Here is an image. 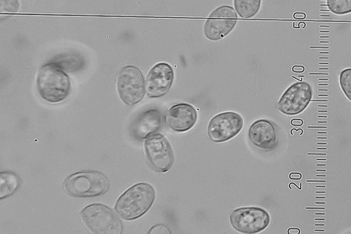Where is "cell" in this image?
<instances>
[{
  "label": "cell",
  "mask_w": 351,
  "mask_h": 234,
  "mask_svg": "<svg viewBox=\"0 0 351 234\" xmlns=\"http://www.w3.org/2000/svg\"><path fill=\"white\" fill-rule=\"evenodd\" d=\"M20 3L19 0H1V13H16L19 10Z\"/></svg>",
  "instance_id": "d6986e66"
},
{
  "label": "cell",
  "mask_w": 351,
  "mask_h": 234,
  "mask_svg": "<svg viewBox=\"0 0 351 234\" xmlns=\"http://www.w3.org/2000/svg\"><path fill=\"white\" fill-rule=\"evenodd\" d=\"M237 22V11L228 5L213 10L204 25V35L211 41H219L234 30Z\"/></svg>",
  "instance_id": "ba28073f"
},
{
  "label": "cell",
  "mask_w": 351,
  "mask_h": 234,
  "mask_svg": "<svg viewBox=\"0 0 351 234\" xmlns=\"http://www.w3.org/2000/svg\"><path fill=\"white\" fill-rule=\"evenodd\" d=\"M117 91L119 98L128 106H132L143 100L145 82L143 73L137 67L127 66L119 71Z\"/></svg>",
  "instance_id": "5b68a950"
},
{
  "label": "cell",
  "mask_w": 351,
  "mask_h": 234,
  "mask_svg": "<svg viewBox=\"0 0 351 234\" xmlns=\"http://www.w3.org/2000/svg\"><path fill=\"white\" fill-rule=\"evenodd\" d=\"M231 226L242 233H258L264 231L270 224V215L267 211L258 207H247L236 209L230 215Z\"/></svg>",
  "instance_id": "52a82bcc"
},
{
  "label": "cell",
  "mask_w": 351,
  "mask_h": 234,
  "mask_svg": "<svg viewBox=\"0 0 351 234\" xmlns=\"http://www.w3.org/2000/svg\"><path fill=\"white\" fill-rule=\"evenodd\" d=\"M197 114L194 106L181 104L169 108L165 122L176 132H186L193 128L197 122Z\"/></svg>",
  "instance_id": "5bb4252c"
},
{
  "label": "cell",
  "mask_w": 351,
  "mask_h": 234,
  "mask_svg": "<svg viewBox=\"0 0 351 234\" xmlns=\"http://www.w3.org/2000/svg\"><path fill=\"white\" fill-rule=\"evenodd\" d=\"M36 85L39 95L50 104L64 101L71 91L69 77L56 62H49L40 68Z\"/></svg>",
  "instance_id": "6da1fadb"
},
{
  "label": "cell",
  "mask_w": 351,
  "mask_h": 234,
  "mask_svg": "<svg viewBox=\"0 0 351 234\" xmlns=\"http://www.w3.org/2000/svg\"><path fill=\"white\" fill-rule=\"evenodd\" d=\"M305 16H306L304 13H296L293 15V18L296 19H304Z\"/></svg>",
  "instance_id": "cb8c5ba5"
},
{
  "label": "cell",
  "mask_w": 351,
  "mask_h": 234,
  "mask_svg": "<svg viewBox=\"0 0 351 234\" xmlns=\"http://www.w3.org/2000/svg\"><path fill=\"white\" fill-rule=\"evenodd\" d=\"M109 180L95 171L73 174L65 180L64 189L75 198H93L104 195L109 189Z\"/></svg>",
  "instance_id": "3957f363"
},
{
  "label": "cell",
  "mask_w": 351,
  "mask_h": 234,
  "mask_svg": "<svg viewBox=\"0 0 351 234\" xmlns=\"http://www.w3.org/2000/svg\"><path fill=\"white\" fill-rule=\"evenodd\" d=\"M156 198L154 188L140 183L124 192L116 203L115 210L124 220H134L145 215L152 207Z\"/></svg>",
  "instance_id": "7a4b0ae2"
},
{
  "label": "cell",
  "mask_w": 351,
  "mask_h": 234,
  "mask_svg": "<svg viewBox=\"0 0 351 234\" xmlns=\"http://www.w3.org/2000/svg\"><path fill=\"white\" fill-rule=\"evenodd\" d=\"M262 0H234L237 13L241 19L254 18L261 8Z\"/></svg>",
  "instance_id": "9a60e30c"
},
{
  "label": "cell",
  "mask_w": 351,
  "mask_h": 234,
  "mask_svg": "<svg viewBox=\"0 0 351 234\" xmlns=\"http://www.w3.org/2000/svg\"><path fill=\"white\" fill-rule=\"evenodd\" d=\"M302 178V175L301 174H294V173H292L290 175V178L292 179V180H299V179H301Z\"/></svg>",
  "instance_id": "7402d4cb"
},
{
  "label": "cell",
  "mask_w": 351,
  "mask_h": 234,
  "mask_svg": "<svg viewBox=\"0 0 351 234\" xmlns=\"http://www.w3.org/2000/svg\"><path fill=\"white\" fill-rule=\"evenodd\" d=\"M19 186V179L12 172H3L0 174V199L13 195Z\"/></svg>",
  "instance_id": "2e32d148"
},
{
  "label": "cell",
  "mask_w": 351,
  "mask_h": 234,
  "mask_svg": "<svg viewBox=\"0 0 351 234\" xmlns=\"http://www.w3.org/2000/svg\"><path fill=\"white\" fill-rule=\"evenodd\" d=\"M82 222L90 232L99 234H119L123 224L118 215L104 204L88 205L81 214Z\"/></svg>",
  "instance_id": "277c9868"
},
{
  "label": "cell",
  "mask_w": 351,
  "mask_h": 234,
  "mask_svg": "<svg viewBox=\"0 0 351 234\" xmlns=\"http://www.w3.org/2000/svg\"><path fill=\"white\" fill-rule=\"evenodd\" d=\"M145 154L149 167L158 173H167L174 163L171 144L160 134H152L145 141Z\"/></svg>",
  "instance_id": "8992f818"
},
{
  "label": "cell",
  "mask_w": 351,
  "mask_h": 234,
  "mask_svg": "<svg viewBox=\"0 0 351 234\" xmlns=\"http://www.w3.org/2000/svg\"><path fill=\"white\" fill-rule=\"evenodd\" d=\"M148 233H171L168 228L164 225H156L149 230Z\"/></svg>",
  "instance_id": "ffe728a7"
},
{
  "label": "cell",
  "mask_w": 351,
  "mask_h": 234,
  "mask_svg": "<svg viewBox=\"0 0 351 234\" xmlns=\"http://www.w3.org/2000/svg\"><path fill=\"white\" fill-rule=\"evenodd\" d=\"M251 143L258 150L270 152L278 146V134L275 124L268 119H258L253 123L248 131Z\"/></svg>",
  "instance_id": "7c38bea8"
},
{
  "label": "cell",
  "mask_w": 351,
  "mask_h": 234,
  "mask_svg": "<svg viewBox=\"0 0 351 234\" xmlns=\"http://www.w3.org/2000/svg\"><path fill=\"white\" fill-rule=\"evenodd\" d=\"M327 5L334 14L343 15L351 13V0H327Z\"/></svg>",
  "instance_id": "e0dca14e"
},
{
  "label": "cell",
  "mask_w": 351,
  "mask_h": 234,
  "mask_svg": "<svg viewBox=\"0 0 351 234\" xmlns=\"http://www.w3.org/2000/svg\"><path fill=\"white\" fill-rule=\"evenodd\" d=\"M162 123L161 111L151 108L138 114L130 125L129 130L134 139L143 141L156 134L161 129Z\"/></svg>",
  "instance_id": "4fadbf2b"
},
{
  "label": "cell",
  "mask_w": 351,
  "mask_h": 234,
  "mask_svg": "<svg viewBox=\"0 0 351 234\" xmlns=\"http://www.w3.org/2000/svg\"><path fill=\"white\" fill-rule=\"evenodd\" d=\"M291 124L293 125V126H302L303 121L302 119H292Z\"/></svg>",
  "instance_id": "44dd1931"
},
{
  "label": "cell",
  "mask_w": 351,
  "mask_h": 234,
  "mask_svg": "<svg viewBox=\"0 0 351 234\" xmlns=\"http://www.w3.org/2000/svg\"><path fill=\"white\" fill-rule=\"evenodd\" d=\"M313 95V90L308 83H294L280 97L277 107L285 115H298L308 106Z\"/></svg>",
  "instance_id": "9c48e42d"
},
{
  "label": "cell",
  "mask_w": 351,
  "mask_h": 234,
  "mask_svg": "<svg viewBox=\"0 0 351 234\" xmlns=\"http://www.w3.org/2000/svg\"><path fill=\"white\" fill-rule=\"evenodd\" d=\"M339 84L343 93L351 102V68H347L341 71L339 75Z\"/></svg>",
  "instance_id": "ac0fdd59"
},
{
  "label": "cell",
  "mask_w": 351,
  "mask_h": 234,
  "mask_svg": "<svg viewBox=\"0 0 351 234\" xmlns=\"http://www.w3.org/2000/svg\"><path fill=\"white\" fill-rule=\"evenodd\" d=\"M243 127V119L239 113L225 112L214 117L208 126L209 139L217 143L228 141L239 134Z\"/></svg>",
  "instance_id": "30bf717a"
},
{
  "label": "cell",
  "mask_w": 351,
  "mask_h": 234,
  "mask_svg": "<svg viewBox=\"0 0 351 234\" xmlns=\"http://www.w3.org/2000/svg\"><path fill=\"white\" fill-rule=\"evenodd\" d=\"M174 79L173 68L167 62H160L152 68L145 81L146 93L149 98H160L171 88Z\"/></svg>",
  "instance_id": "8fae6325"
},
{
  "label": "cell",
  "mask_w": 351,
  "mask_h": 234,
  "mask_svg": "<svg viewBox=\"0 0 351 234\" xmlns=\"http://www.w3.org/2000/svg\"><path fill=\"white\" fill-rule=\"evenodd\" d=\"M304 68L302 66H295L293 67V71L297 72V73H302L304 72Z\"/></svg>",
  "instance_id": "603a6c76"
}]
</instances>
